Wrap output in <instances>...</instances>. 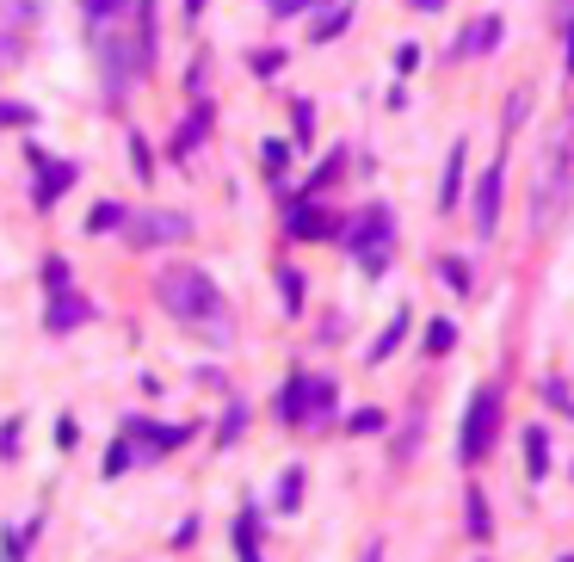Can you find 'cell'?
<instances>
[{
    "label": "cell",
    "instance_id": "6",
    "mask_svg": "<svg viewBox=\"0 0 574 562\" xmlns=\"http://www.w3.org/2000/svg\"><path fill=\"white\" fill-rule=\"evenodd\" d=\"M31 167H38V186H31V198H38V210H50L68 186H75V167H68V161H50L38 143H31Z\"/></svg>",
    "mask_w": 574,
    "mask_h": 562
},
{
    "label": "cell",
    "instance_id": "24",
    "mask_svg": "<svg viewBox=\"0 0 574 562\" xmlns=\"http://www.w3.org/2000/svg\"><path fill=\"white\" fill-rule=\"evenodd\" d=\"M130 458H136V439L124 433V439H118L112 451H105V476H124V470H130Z\"/></svg>",
    "mask_w": 574,
    "mask_h": 562
},
{
    "label": "cell",
    "instance_id": "28",
    "mask_svg": "<svg viewBox=\"0 0 574 562\" xmlns=\"http://www.w3.org/2000/svg\"><path fill=\"white\" fill-rule=\"evenodd\" d=\"M130 161H136V180H149V173H155V161H149V143H142V136H130Z\"/></svg>",
    "mask_w": 574,
    "mask_h": 562
},
{
    "label": "cell",
    "instance_id": "17",
    "mask_svg": "<svg viewBox=\"0 0 574 562\" xmlns=\"http://www.w3.org/2000/svg\"><path fill=\"white\" fill-rule=\"evenodd\" d=\"M124 223H130V210H124V204H93L87 235H112V229H124Z\"/></svg>",
    "mask_w": 574,
    "mask_h": 562
},
{
    "label": "cell",
    "instance_id": "40",
    "mask_svg": "<svg viewBox=\"0 0 574 562\" xmlns=\"http://www.w3.org/2000/svg\"><path fill=\"white\" fill-rule=\"evenodd\" d=\"M568 75H574V25H568Z\"/></svg>",
    "mask_w": 574,
    "mask_h": 562
},
{
    "label": "cell",
    "instance_id": "14",
    "mask_svg": "<svg viewBox=\"0 0 574 562\" xmlns=\"http://www.w3.org/2000/svg\"><path fill=\"white\" fill-rule=\"evenodd\" d=\"M525 470H531V482L550 476V433L544 427H525Z\"/></svg>",
    "mask_w": 574,
    "mask_h": 562
},
{
    "label": "cell",
    "instance_id": "15",
    "mask_svg": "<svg viewBox=\"0 0 574 562\" xmlns=\"http://www.w3.org/2000/svg\"><path fill=\"white\" fill-rule=\"evenodd\" d=\"M408 340V309H396V315H389V328L377 334V346H371V365H383L389 353H396V346Z\"/></svg>",
    "mask_w": 574,
    "mask_h": 562
},
{
    "label": "cell",
    "instance_id": "26",
    "mask_svg": "<svg viewBox=\"0 0 574 562\" xmlns=\"http://www.w3.org/2000/svg\"><path fill=\"white\" fill-rule=\"evenodd\" d=\"M44 291H50V297L68 291V260H44Z\"/></svg>",
    "mask_w": 574,
    "mask_h": 562
},
{
    "label": "cell",
    "instance_id": "13",
    "mask_svg": "<svg viewBox=\"0 0 574 562\" xmlns=\"http://www.w3.org/2000/svg\"><path fill=\"white\" fill-rule=\"evenodd\" d=\"M204 130H210V105H192V118L179 124V136H173V155L186 161V155H192V149L204 143Z\"/></svg>",
    "mask_w": 574,
    "mask_h": 562
},
{
    "label": "cell",
    "instance_id": "41",
    "mask_svg": "<svg viewBox=\"0 0 574 562\" xmlns=\"http://www.w3.org/2000/svg\"><path fill=\"white\" fill-rule=\"evenodd\" d=\"M365 562H383V544H371V550H365Z\"/></svg>",
    "mask_w": 574,
    "mask_h": 562
},
{
    "label": "cell",
    "instance_id": "8",
    "mask_svg": "<svg viewBox=\"0 0 574 562\" xmlns=\"http://www.w3.org/2000/svg\"><path fill=\"white\" fill-rule=\"evenodd\" d=\"M284 229H291V241H328L334 235V217H328V210H315V204H291Z\"/></svg>",
    "mask_w": 574,
    "mask_h": 562
},
{
    "label": "cell",
    "instance_id": "9",
    "mask_svg": "<svg viewBox=\"0 0 574 562\" xmlns=\"http://www.w3.org/2000/svg\"><path fill=\"white\" fill-rule=\"evenodd\" d=\"M87 315H93V309H87V297L62 291V297H50V315H44V328H50V334H75V328L87 322Z\"/></svg>",
    "mask_w": 574,
    "mask_h": 562
},
{
    "label": "cell",
    "instance_id": "33",
    "mask_svg": "<svg viewBox=\"0 0 574 562\" xmlns=\"http://www.w3.org/2000/svg\"><path fill=\"white\" fill-rule=\"evenodd\" d=\"M278 68H284L278 50H254V75H278Z\"/></svg>",
    "mask_w": 574,
    "mask_h": 562
},
{
    "label": "cell",
    "instance_id": "39",
    "mask_svg": "<svg viewBox=\"0 0 574 562\" xmlns=\"http://www.w3.org/2000/svg\"><path fill=\"white\" fill-rule=\"evenodd\" d=\"M408 7H414V13H439V7H445V0H408Z\"/></svg>",
    "mask_w": 574,
    "mask_h": 562
},
{
    "label": "cell",
    "instance_id": "16",
    "mask_svg": "<svg viewBox=\"0 0 574 562\" xmlns=\"http://www.w3.org/2000/svg\"><path fill=\"white\" fill-rule=\"evenodd\" d=\"M457 192H463V143L445 155V186H439V204H445V210H457Z\"/></svg>",
    "mask_w": 574,
    "mask_h": 562
},
{
    "label": "cell",
    "instance_id": "35",
    "mask_svg": "<svg viewBox=\"0 0 574 562\" xmlns=\"http://www.w3.org/2000/svg\"><path fill=\"white\" fill-rule=\"evenodd\" d=\"M291 118H297V143H309V124H315V112H309V105L297 99V112H291Z\"/></svg>",
    "mask_w": 574,
    "mask_h": 562
},
{
    "label": "cell",
    "instance_id": "2",
    "mask_svg": "<svg viewBox=\"0 0 574 562\" xmlns=\"http://www.w3.org/2000/svg\"><path fill=\"white\" fill-rule=\"evenodd\" d=\"M93 50H99V68H105V93H112V99H124L136 75H149V56H142V38H136V31L124 38L118 25H99V31H93Z\"/></svg>",
    "mask_w": 574,
    "mask_h": 562
},
{
    "label": "cell",
    "instance_id": "36",
    "mask_svg": "<svg viewBox=\"0 0 574 562\" xmlns=\"http://www.w3.org/2000/svg\"><path fill=\"white\" fill-rule=\"evenodd\" d=\"M396 68H402V75H414V68H420V50H414V44H402V50H396Z\"/></svg>",
    "mask_w": 574,
    "mask_h": 562
},
{
    "label": "cell",
    "instance_id": "18",
    "mask_svg": "<svg viewBox=\"0 0 574 562\" xmlns=\"http://www.w3.org/2000/svg\"><path fill=\"white\" fill-rule=\"evenodd\" d=\"M278 507H284V513H297V507H303V470H297V464L278 476Z\"/></svg>",
    "mask_w": 574,
    "mask_h": 562
},
{
    "label": "cell",
    "instance_id": "23",
    "mask_svg": "<svg viewBox=\"0 0 574 562\" xmlns=\"http://www.w3.org/2000/svg\"><path fill=\"white\" fill-rule=\"evenodd\" d=\"M451 346H457V328L451 322H426V353L439 359V353H451Z\"/></svg>",
    "mask_w": 574,
    "mask_h": 562
},
{
    "label": "cell",
    "instance_id": "31",
    "mask_svg": "<svg viewBox=\"0 0 574 562\" xmlns=\"http://www.w3.org/2000/svg\"><path fill=\"white\" fill-rule=\"evenodd\" d=\"M352 433H383V408H358L352 414Z\"/></svg>",
    "mask_w": 574,
    "mask_h": 562
},
{
    "label": "cell",
    "instance_id": "19",
    "mask_svg": "<svg viewBox=\"0 0 574 562\" xmlns=\"http://www.w3.org/2000/svg\"><path fill=\"white\" fill-rule=\"evenodd\" d=\"M254 525H260L254 513H241V519H235V550H241V562H266V556H260V544H254Z\"/></svg>",
    "mask_w": 574,
    "mask_h": 562
},
{
    "label": "cell",
    "instance_id": "37",
    "mask_svg": "<svg viewBox=\"0 0 574 562\" xmlns=\"http://www.w3.org/2000/svg\"><path fill=\"white\" fill-rule=\"evenodd\" d=\"M260 155H266V167H272V173H284V143H266Z\"/></svg>",
    "mask_w": 574,
    "mask_h": 562
},
{
    "label": "cell",
    "instance_id": "4",
    "mask_svg": "<svg viewBox=\"0 0 574 562\" xmlns=\"http://www.w3.org/2000/svg\"><path fill=\"white\" fill-rule=\"evenodd\" d=\"M494 439H500V390L488 383V390H476V396H470V414H463V439H457V458H463V464H482L488 451H494Z\"/></svg>",
    "mask_w": 574,
    "mask_h": 562
},
{
    "label": "cell",
    "instance_id": "32",
    "mask_svg": "<svg viewBox=\"0 0 574 562\" xmlns=\"http://www.w3.org/2000/svg\"><path fill=\"white\" fill-rule=\"evenodd\" d=\"M118 7H130V0H87V19H93V25H105Z\"/></svg>",
    "mask_w": 574,
    "mask_h": 562
},
{
    "label": "cell",
    "instance_id": "20",
    "mask_svg": "<svg viewBox=\"0 0 574 562\" xmlns=\"http://www.w3.org/2000/svg\"><path fill=\"white\" fill-rule=\"evenodd\" d=\"M278 291H284V309L297 315V309H303V272H297V266H284V272H278Z\"/></svg>",
    "mask_w": 574,
    "mask_h": 562
},
{
    "label": "cell",
    "instance_id": "27",
    "mask_svg": "<svg viewBox=\"0 0 574 562\" xmlns=\"http://www.w3.org/2000/svg\"><path fill=\"white\" fill-rule=\"evenodd\" d=\"M0 124H38V112H31V105H13V99H0Z\"/></svg>",
    "mask_w": 574,
    "mask_h": 562
},
{
    "label": "cell",
    "instance_id": "25",
    "mask_svg": "<svg viewBox=\"0 0 574 562\" xmlns=\"http://www.w3.org/2000/svg\"><path fill=\"white\" fill-rule=\"evenodd\" d=\"M340 161H346V149H334L328 161H321V167L309 173V186H303V192H321V186H334V173H340Z\"/></svg>",
    "mask_w": 574,
    "mask_h": 562
},
{
    "label": "cell",
    "instance_id": "3",
    "mask_svg": "<svg viewBox=\"0 0 574 562\" xmlns=\"http://www.w3.org/2000/svg\"><path fill=\"white\" fill-rule=\"evenodd\" d=\"M346 241H352V254H358V272H365V278H383L389 248H396V210H389V204H365Z\"/></svg>",
    "mask_w": 574,
    "mask_h": 562
},
{
    "label": "cell",
    "instance_id": "38",
    "mask_svg": "<svg viewBox=\"0 0 574 562\" xmlns=\"http://www.w3.org/2000/svg\"><path fill=\"white\" fill-rule=\"evenodd\" d=\"M303 7H321V0H272V13H303Z\"/></svg>",
    "mask_w": 574,
    "mask_h": 562
},
{
    "label": "cell",
    "instance_id": "30",
    "mask_svg": "<svg viewBox=\"0 0 574 562\" xmlns=\"http://www.w3.org/2000/svg\"><path fill=\"white\" fill-rule=\"evenodd\" d=\"M241 427H247V408L235 402V408L223 414V445H235V439H241Z\"/></svg>",
    "mask_w": 574,
    "mask_h": 562
},
{
    "label": "cell",
    "instance_id": "21",
    "mask_svg": "<svg viewBox=\"0 0 574 562\" xmlns=\"http://www.w3.org/2000/svg\"><path fill=\"white\" fill-rule=\"evenodd\" d=\"M346 19H352V7H334L328 19H315V31H309V38H315V44H328V38H340V31H346Z\"/></svg>",
    "mask_w": 574,
    "mask_h": 562
},
{
    "label": "cell",
    "instance_id": "34",
    "mask_svg": "<svg viewBox=\"0 0 574 562\" xmlns=\"http://www.w3.org/2000/svg\"><path fill=\"white\" fill-rule=\"evenodd\" d=\"M75 439H81V427H75V420H68V414H62V420H56V445L68 451V445H75Z\"/></svg>",
    "mask_w": 574,
    "mask_h": 562
},
{
    "label": "cell",
    "instance_id": "12",
    "mask_svg": "<svg viewBox=\"0 0 574 562\" xmlns=\"http://www.w3.org/2000/svg\"><path fill=\"white\" fill-rule=\"evenodd\" d=\"M328 414H334V377H309L303 383V427H315Z\"/></svg>",
    "mask_w": 574,
    "mask_h": 562
},
{
    "label": "cell",
    "instance_id": "42",
    "mask_svg": "<svg viewBox=\"0 0 574 562\" xmlns=\"http://www.w3.org/2000/svg\"><path fill=\"white\" fill-rule=\"evenodd\" d=\"M562 562H574V556H562Z\"/></svg>",
    "mask_w": 574,
    "mask_h": 562
},
{
    "label": "cell",
    "instance_id": "5",
    "mask_svg": "<svg viewBox=\"0 0 574 562\" xmlns=\"http://www.w3.org/2000/svg\"><path fill=\"white\" fill-rule=\"evenodd\" d=\"M124 235H130V248H161V241H186L192 217H179V210H136Z\"/></svg>",
    "mask_w": 574,
    "mask_h": 562
},
{
    "label": "cell",
    "instance_id": "7",
    "mask_svg": "<svg viewBox=\"0 0 574 562\" xmlns=\"http://www.w3.org/2000/svg\"><path fill=\"white\" fill-rule=\"evenodd\" d=\"M500 180H507V161H494L482 180H476V235L482 241L500 229Z\"/></svg>",
    "mask_w": 574,
    "mask_h": 562
},
{
    "label": "cell",
    "instance_id": "10",
    "mask_svg": "<svg viewBox=\"0 0 574 562\" xmlns=\"http://www.w3.org/2000/svg\"><path fill=\"white\" fill-rule=\"evenodd\" d=\"M463 532H470L476 544H488V538H494V513H488V495H482L476 482L463 488Z\"/></svg>",
    "mask_w": 574,
    "mask_h": 562
},
{
    "label": "cell",
    "instance_id": "11",
    "mask_svg": "<svg viewBox=\"0 0 574 562\" xmlns=\"http://www.w3.org/2000/svg\"><path fill=\"white\" fill-rule=\"evenodd\" d=\"M494 44H500V19H494V13H482V19L451 44V62H457V56H482V50H494Z\"/></svg>",
    "mask_w": 574,
    "mask_h": 562
},
{
    "label": "cell",
    "instance_id": "22",
    "mask_svg": "<svg viewBox=\"0 0 574 562\" xmlns=\"http://www.w3.org/2000/svg\"><path fill=\"white\" fill-rule=\"evenodd\" d=\"M439 285L463 297V291H470V266H463V260H439Z\"/></svg>",
    "mask_w": 574,
    "mask_h": 562
},
{
    "label": "cell",
    "instance_id": "29",
    "mask_svg": "<svg viewBox=\"0 0 574 562\" xmlns=\"http://www.w3.org/2000/svg\"><path fill=\"white\" fill-rule=\"evenodd\" d=\"M544 396H550V402H556V408L574 420V396H568V383H562V377H550V383H544Z\"/></svg>",
    "mask_w": 574,
    "mask_h": 562
},
{
    "label": "cell",
    "instance_id": "1",
    "mask_svg": "<svg viewBox=\"0 0 574 562\" xmlns=\"http://www.w3.org/2000/svg\"><path fill=\"white\" fill-rule=\"evenodd\" d=\"M155 297H161V309L173 315V322L229 340V309H223V291L210 285V272H198V266H167V272L155 278Z\"/></svg>",
    "mask_w": 574,
    "mask_h": 562
}]
</instances>
